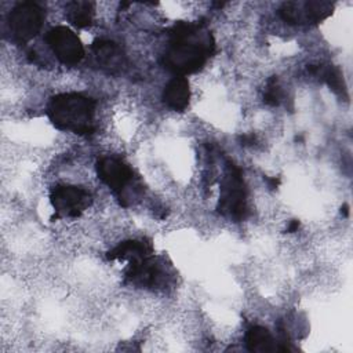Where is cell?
<instances>
[{"label": "cell", "instance_id": "obj_1", "mask_svg": "<svg viewBox=\"0 0 353 353\" xmlns=\"http://www.w3.org/2000/svg\"><path fill=\"white\" fill-rule=\"evenodd\" d=\"M214 48V39L208 30L197 23L181 22L171 30L170 48L163 62L167 69L183 76L201 69Z\"/></svg>", "mask_w": 353, "mask_h": 353}, {"label": "cell", "instance_id": "obj_2", "mask_svg": "<svg viewBox=\"0 0 353 353\" xmlns=\"http://www.w3.org/2000/svg\"><path fill=\"white\" fill-rule=\"evenodd\" d=\"M95 103L81 94H61L48 103V117L59 130H68L79 135H91Z\"/></svg>", "mask_w": 353, "mask_h": 353}, {"label": "cell", "instance_id": "obj_3", "mask_svg": "<svg viewBox=\"0 0 353 353\" xmlns=\"http://www.w3.org/2000/svg\"><path fill=\"white\" fill-rule=\"evenodd\" d=\"M247 194L241 176V171L229 164V175L223 182L218 210L219 212L232 216L236 221H243L247 216Z\"/></svg>", "mask_w": 353, "mask_h": 353}, {"label": "cell", "instance_id": "obj_4", "mask_svg": "<svg viewBox=\"0 0 353 353\" xmlns=\"http://www.w3.org/2000/svg\"><path fill=\"white\" fill-rule=\"evenodd\" d=\"M43 23V10L32 1L18 4L8 17L10 30L17 41H28L34 37Z\"/></svg>", "mask_w": 353, "mask_h": 353}, {"label": "cell", "instance_id": "obj_5", "mask_svg": "<svg viewBox=\"0 0 353 353\" xmlns=\"http://www.w3.org/2000/svg\"><path fill=\"white\" fill-rule=\"evenodd\" d=\"M332 12L330 1H288L284 3L280 15L292 25H312L325 19Z\"/></svg>", "mask_w": 353, "mask_h": 353}, {"label": "cell", "instance_id": "obj_6", "mask_svg": "<svg viewBox=\"0 0 353 353\" xmlns=\"http://www.w3.org/2000/svg\"><path fill=\"white\" fill-rule=\"evenodd\" d=\"M48 46L57 58L65 65H74L84 57V48L80 39L68 28H52L46 37Z\"/></svg>", "mask_w": 353, "mask_h": 353}, {"label": "cell", "instance_id": "obj_7", "mask_svg": "<svg viewBox=\"0 0 353 353\" xmlns=\"http://www.w3.org/2000/svg\"><path fill=\"white\" fill-rule=\"evenodd\" d=\"M50 199L57 216H79L90 203V194L84 189L70 185L54 188Z\"/></svg>", "mask_w": 353, "mask_h": 353}, {"label": "cell", "instance_id": "obj_8", "mask_svg": "<svg viewBox=\"0 0 353 353\" xmlns=\"http://www.w3.org/2000/svg\"><path fill=\"white\" fill-rule=\"evenodd\" d=\"M99 178L113 190L121 192L132 179L131 168L119 159L102 157L97 163Z\"/></svg>", "mask_w": 353, "mask_h": 353}, {"label": "cell", "instance_id": "obj_9", "mask_svg": "<svg viewBox=\"0 0 353 353\" xmlns=\"http://www.w3.org/2000/svg\"><path fill=\"white\" fill-rule=\"evenodd\" d=\"M92 52L97 65L108 73H117L125 65L123 50L110 40H98L92 46Z\"/></svg>", "mask_w": 353, "mask_h": 353}, {"label": "cell", "instance_id": "obj_10", "mask_svg": "<svg viewBox=\"0 0 353 353\" xmlns=\"http://www.w3.org/2000/svg\"><path fill=\"white\" fill-rule=\"evenodd\" d=\"M125 276L127 280L134 284L152 287L156 284L160 273L156 263L150 259V256H148L131 261Z\"/></svg>", "mask_w": 353, "mask_h": 353}, {"label": "cell", "instance_id": "obj_11", "mask_svg": "<svg viewBox=\"0 0 353 353\" xmlns=\"http://www.w3.org/2000/svg\"><path fill=\"white\" fill-rule=\"evenodd\" d=\"M190 98L189 83L183 76L174 77L164 88L163 99L164 103L176 112H182L186 109Z\"/></svg>", "mask_w": 353, "mask_h": 353}, {"label": "cell", "instance_id": "obj_12", "mask_svg": "<svg viewBox=\"0 0 353 353\" xmlns=\"http://www.w3.org/2000/svg\"><path fill=\"white\" fill-rule=\"evenodd\" d=\"M150 254H152V244L149 241H146V240H128V241L120 243L113 250H110L106 254V258L108 259L130 258L131 261H134V259L148 258Z\"/></svg>", "mask_w": 353, "mask_h": 353}, {"label": "cell", "instance_id": "obj_13", "mask_svg": "<svg viewBox=\"0 0 353 353\" xmlns=\"http://www.w3.org/2000/svg\"><path fill=\"white\" fill-rule=\"evenodd\" d=\"M245 345L250 352H258V353H270L277 350V345L270 335V332L261 327L255 325L251 327L245 336Z\"/></svg>", "mask_w": 353, "mask_h": 353}, {"label": "cell", "instance_id": "obj_14", "mask_svg": "<svg viewBox=\"0 0 353 353\" xmlns=\"http://www.w3.org/2000/svg\"><path fill=\"white\" fill-rule=\"evenodd\" d=\"M307 70L320 80L325 81L335 92L345 95L346 87L343 83V76L338 68L332 65H310L307 66Z\"/></svg>", "mask_w": 353, "mask_h": 353}, {"label": "cell", "instance_id": "obj_15", "mask_svg": "<svg viewBox=\"0 0 353 353\" xmlns=\"http://www.w3.org/2000/svg\"><path fill=\"white\" fill-rule=\"evenodd\" d=\"M94 8L88 1H72L68 6V18L77 28H85L92 22Z\"/></svg>", "mask_w": 353, "mask_h": 353}, {"label": "cell", "instance_id": "obj_16", "mask_svg": "<svg viewBox=\"0 0 353 353\" xmlns=\"http://www.w3.org/2000/svg\"><path fill=\"white\" fill-rule=\"evenodd\" d=\"M277 79L273 77L269 84H268V90L266 92L263 94V101L265 103L270 105V106H276L280 103V99H281V91H280V87L276 84Z\"/></svg>", "mask_w": 353, "mask_h": 353}, {"label": "cell", "instance_id": "obj_17", "mask_svg": "<svg viewBox=\"0 0 353 353\" xmlns=\"http://www.w3.org/2000/svg\"><path fill=\"white\" fill-rule=\"evenodd\" d=\"M254 141H255V137H254L252 134H250V135H243V137L240 138L241 145H251V143H254Z\"/></svg>", "mask_w": 353, "mask_h": 353}, {"label": "cell", "instance_id": "obj_18", "mask_svg": "<svg viewBox=\"0 0 353 353\" xmlns=\"http://www.w3.org/2000/svg\"><path fill=\"white\" fill-rule=\"evenodd\" d=\"M298 228H299V222H298V221H292V222L288 225L287 230H288L290 233H292V232H295Z\"/></svg>", "mask_w": 353, "mask_h": 353}, {"label": "cell", "instance_id": "obj_19", "mask_svg": "<svg viewBox=\"0 0 353 353\" xmlns=\"http://www.w3.org/2000/svg\"><path fill=\"white\" fill-rule=\"evenodd\" d=\"M268 182H269V185H270V188H276L277 185H279V182H280V179H276V178H270V179H268Z\"/></svg>", "mask_w": 353, "mask_h": 353}, {"label": "cell", "instance_id": "obj_20", "mask_svg": "<svg viewBox=\"0 0 353 353\" xmlns=\"http://www.w3.org/2000/svg\"><path fill=\"white\" fill-rule=\"evenodd\" d=\"M341 212H343L346 216L349 215V207H347V204H345V205L341 208Z\"/></svg>", "mask_w": 353, "mask_h": 353}]
</instances>
